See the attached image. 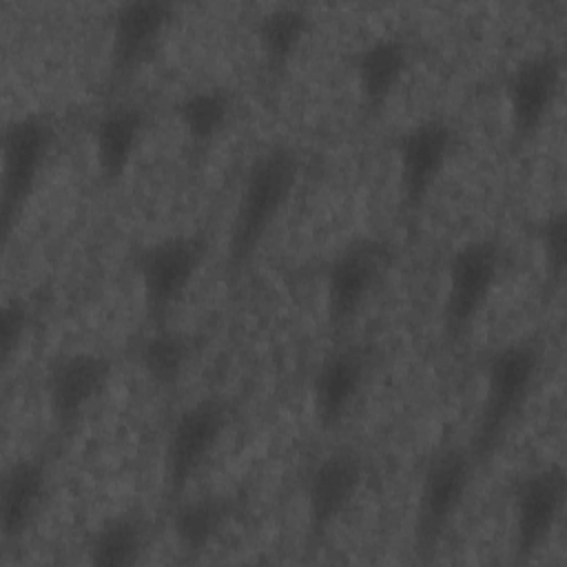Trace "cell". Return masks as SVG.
Returning a JSON list of instances; mask_svg holds the SVG:
<instances>
[{
  "label": "cell",
  "mask_w": 567,
  "mask_h": 567,
  "mask_svg": "<svg viewBox=\"0 0 567 567\" xmlns=\"http://www.w3.org/2000/svg\"><path fill=\"white\" fill-rule=\"evenodd\" d=\"M392 261V250L377 237L343 246L326 270V312L332 326L350 323L377 292Z\"/></svg>",
  "instance_id": "cell-8"
},
{
  "label": "cell",
  "mask_w": 567,
  "mask_h": 567,
  "mask_svg": "<svg viewBox=\"0 0 567 567\" xmlns=\"http://www.w3.org/2000/svg\"><path fill=\"white\" fill-rule=\"evenodd\" d=\"M543 363V350L532 339H520L496 348L483 372V399L476 416L470 450L478 461L489 458L512 425L518 421Z\"/></svg>",
  "instance_id": "cell-2"
},
{
  "label": "cell",
  "mask_w": 567,
  "mask_h": 567,
  "mask_svg": "<svg viewBox=\"0 0 567 567\" xmlns=\"http://www.w3.org/2000/svg\"><path fill=\"white\" fill-rule=\"evenodd\" d=\"M113 361L93 350L58 357L47 372V403L60 434H69L109 385Z\"/></svg>",
  "instance_id": "cell-9"
},
{
  "label": "cell",
  "mask_w": 567,
  "mask_h": 567,
  "mask_svg": "<svg viewBox=\"0 0 567 567\" xmlns=\"http://www.w3.org/2000/svg\"><path fill=\"white\" fill-rule=\"evenodd\" d=\"M49 489V465L42 456L16 458L2 476L0 525L7 543L20 540L42 509Z\"/></svg>",
  "instance_id": "cell-17"
},
{
  "label": "cell",
  "mask_w": 567,
  "mask_h": 567,
  "mask_svg": "<svg viewBox=\"0 0 567 567\" xmlns=\"http://www.w3.org/2000/svg\"><path fill=\"white\" fill-rule=\"evenodd\" d=\"M503 272V244L496 237L463 241L450 257L445 270L443 319L452 339L467 332L487 306Z\"/></svg>",
  "instance_id": "cell-6"
},
{
  "label": "cell",
  "mask_w": 567,
  "mask_h": 567,
  "mask_svg": "<svg viewBox=\"0 0 567 567\" xmlns=\"http://www.w3.org/2000/svg\"><path fill=\"white\" fill-rule=\"evenodd\" d=\"M560 75L563 64L556 53L529 55L512 69L505 95L516 137L527 140L543 126L556 100Z\"/></svg>",
  "instance_id": "cell-14"
},
{
  "label": "cell",
  "mask_w": 567,
  "mask_h": 567,
  "mask_svg": "<svg viewBox=\"0 0 567 567\" xmlns=\"http://www.w3.org/2000/svg\"><path fill=\"white\" fill-rule=\"evenodd\" d=\"M308 27L310 16L306 7L299 4H279L261 16L257 35L270 69L281 71L295 58L308 33Z\"/></svg>",
  "instance_id": "cell-22"
},
{
  "label": "cell",
  "mask_w": 567,
  "mask_h": 567,
  "mask_svg": "<svg viewBox=\"0 0 567 567\" xmlns=\"http://www.w3.org/2000/svg\"><path fill=\"white\" fill-rule=\"evenodd\" d=\"M565 501V474L556 463L525 472L512 498L514 549L520 558L536 554L554 532Z\"/></svg>",
  "instance_id": "cell-10"
},
{
  "label": "cell",
  "mask_w": 567,
  "mask_h": 567,
  "mask_svg": "<svg viewBox=\"0 0 567 567\" xmlns=\"http://www.w3.org/2000/svg\"><path fill=\"white\" fill-rule=\"evenodd\" d=\"M540 246L549 272L560 275L565 264V217L556 213L540 224Z\"/></svg>",
  "instance_id": "cell-25"
},
{
  "label": "cell",
  "mask_w": 567,
  "mask_h": 567,
  "mask_svg": "<svg viewBox=\"0 0 567 567\" xmlns=\"http://www.w3.org/2000/svg\"><path fill=\"white\" fill-rule=\"evenodd\" d=\"M363 476V458L354 447H334L312 465L306 478V514L315 538H321L350 507Z\"/></svg>",
  "instance_id": "cell-12"
},
{
  "label": "cell",
  "mask_w": 567,
  "mask_h": 567,
  "mask_svg": "<svg viewBox=\"0 0 567 567\" xmlns=\"http://www.w3.org/2000/svg\"><path fill=\"white\" fill-rule=\"evenodd\" d=\"M410 64V47L399 35H379L363 44L354 58V78L363 104L381 109L401 84Z\"/></svg>",
  "instance_id": "cell-18"
},
{
  "label": "cell",
  "mask_w": 567,
  "mask_h": 567,
  "mask_svg": "<svg viewBox=\"0 0 567 567\" xmlns=\"http://www.w3.org/2000/svg\"><path fill=\"white\" fill-rule=\"evenodd\" d=\"M230 423V403L208 394L184 405L173 419L164 447L166 494L177 501L190 478L206 465Z\"/></svg>",
  "instance_id": "cell-5"
},
{
  "label": "cell",
  "mask_w": 567,
  "mask_h": 567,
  "mask_svg": "<svg viewBox=\"0 0 567 567\" xmlns=\"http://www.w3.org/2000/svg\"><path fill=\"white\" fill-rule=\"evenodd\" d=\"M235 97L224 86H197L175 104V115L184 133L195 144L213 142L233 120Z\"/></svg>",
  "instance_id": "cell-20"
},
{
  "label": "cell",
  "mask_w": 567,
  "mask_h": 567,
  "mask_svg": "<svg viewBox=\"0 0 567 567\" xmlns=\"http://www.w3.org/2000/svg\"><path fill=\"white\" fill-rule=\"evenodd\" d=\"M175 20L171 2H126L111 20V69L117 78L133 73L157 49Z\"/></svg>",
  "instance_id": "cell-15"
},
{
  "label": "cell",
  "mask_w": 567,
  "mask_h": 567,
  "mask_svg": "<svg viewBox=\"0 0 567 567\" xmlns=\"http://www.w3.org/2000/svg\"><path fill=\"white\" fill-rule=\"evenodd\" d=\"M29 328V308L22 299H9L2 306V319H0V346L2 357L9 361L13 352L18 350L20 341L24 339Z\"/></svg>",
  "instance_id": "cell-24"
},
{
  "label": "cell",
  "mask_w": 567,
  "mask_h": 567,
  "mask_svg": "<svg viewBox=\"0 0 567 567\" xmlns=\"http://www.w3.org/2000/svg\"><path fill=\"white\" fill-rule=\"evenodd\" d=\"M193 357V341L177 330L157 328L137 346V361L144 374L157 388L175 385L188 368Z\"/></svg>",
  "instance_id": "cell-23"
},
{
  "label": "cell",
  "mask_w": 567,
  "mask_h": 567,
  "mask_svg": "<svg viewBox=\"0 0 567 567\" xmlns=\"http://www.w3.org/2000/svg\"><path fill=\"white\" fill-rule=\"evenodd\" d=\"M301 171L297 151L288 144H272L264 148L248 166L235 215L228 230V264L233 268L246 266L257 252L259 244L288 204Z\"/></svg>",
  "instance_id": "cell-1"
},
{
  "label": "cell",
  "mask_w": 567,
  "mask_h": 567,
  "mask_svg": "<svg viewBox=\"0 0 567 567\" xmlns=\"http://www.w3.org/2000/svg\"><path fill=\"white\" fill-rule=\"evenodd\" d=\"M372 370V350L363 343H343L328 352L312 379V405L323 427H337L357 403Z\"/></svg>",
  "instance_id": "cell-13"
},
{
  "label": "cell",
  "mask_w": 567,
  "mask_h": 567,
  "mask_svg": "<svg viewBox=\"0 0 567 567\" xmlns=\"http://www.w3.org/2000/svg\"><path fill=\"white\" fill-rule=\"evenodd\" d=\"M58 128L47 113H24L4 126L2 142V228L11 233L20 213L29 204L38 182L55 148Z\"/></svg>",
  "instance_id": "cell-3"
},
{
  "label": "cell",
  "mask_w": 567,
  "mask_h": 567,
  "mask_svg": "<svg viewBox=\"0 0 567 567\" xmlns=\"http://www.w3.org/2000/svg\"><path fill=\"white\" fill-rule=\"evenodd\" d=\"M206 250L208 244L199 233L164 235L140 248L135 268L144 303L153 317H162L186 295L204 264Z\"/></svg>",
  "instance_id": "cell-7"
},
{
  "label": "cell",
  "mask_w": 567,
  "mask_h": 567,
  "mask_svg": "<svg viewBox=\"0 0 567 567\" xmlns=\"http://www.w3.org/2000/svg\"><path fill=\"white\" fill-rule=\"evenodd\" d=\"M146 109L140 102H117L106 106L93 122V153L100 175L117 182L131 166L144 131Z\"/></svg>",
  "instance_id": "cell-16"
},
{
  "label": "cell",
  "mask_w": 567,
  "mask_h": 567,
  "mask_svg": "<svg viewBox=\"0 0 567 567\" xmlns=\"http://www.w3.org/2000/svg\"><path fill=\"white\" fill-rule=\"evenodd\" d=\"M148 527L137 514L106 518L89 543V560L95 565H135L146 549Z\"/></svg>",
  "instance_id": "cell-21"
},
{
  "label": "cell",
  "mask_w": 567,
  "mask_h": 567,
  "mask_svg": "<svg viewBox=\"0 0 567 567\" xmlns=\"http://www.w3.org/2000/svg\"><path fill=\"white\" fill-rule=\"evenodd\" d=\"M478 458L470 445H443L425 463L414 514V543L421 554L432 551L458 507L463 505Z\"/></svg>",
  "instance_id": "cell-4"
},
{
  "label": "cell",
  "mask_w": 567,
  "mask_h": 567,
  "mask_svg": "<svg viewBox=\"0 0 567 567\" xmlns=\"http://www.w3.org/2000/svg\"><path fill=\"white\" fill-rule=\"evenodd\" d=\"M454 140V126L443 117H425L396 137L399 186L408 208L425 202L452 155Z\"/></svg>",
  "instance_id": "cell-11"
},
{
  "label": "cell",
  "mask_w": 567,
  "mask_h": 567,
  "mask_svg": "<svg viewBox=\"0 0 567 567\" xmlns=\"http://www.w3.org/2000/svg\"><path fill=\"white\" fill-rule=\"evenodd\" d=\"M235 512V503L230 496L221 494H204V496H179L173 501L171 512V529L175 534L177 545L184 551L199 554L204 551L213 538L224 529Z\"/></svg>",
  "instance_id": "cell-19"
}]
</instances>
